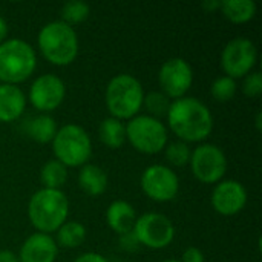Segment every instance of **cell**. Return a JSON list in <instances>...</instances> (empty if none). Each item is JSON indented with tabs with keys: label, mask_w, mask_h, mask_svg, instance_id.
I'll use <instances>...</instances> for the list:
<instances>
[{
	"label": "cell",
	"mask_w": 262,
	"mask_h": 262,
	"mask_svg": "<svg viewBox=\"0 0 262 262\" xmlns=\"http://www.w3.org/2000/svg\"><path fill=\"white\" fill-rule=\"evenodd\" d=\"M144 100V92L141 83L130 74L115 75L106 88V106L117 120L134 118Z\"/></svg>",
	"instance_id": "obj_4"
},
{
	"label": "cell",
	"mask_w": 262,
	"mask_h": 262,
	"mask_svg": "<svg viewBox=\"0 0 262 262\" xmlns=\"http://www.w3.org/2000/svg\"><path fill=\"white\" fill-rule=\"evenodd\" d=\"M164 262H181V261H177V259H167V261Z\"/></svg>",
	"instance_id": "obj_36"
},
{
	"label": "cell",
	"mask_w": 262,
	"mask_h": 262,
	"mask_svg": "<svg viewBox=\"0 0 262 262\" xmlns=\"http://www.w3.org/2000/svg\"><path fill=\"white\" fill-rule=\"evenodd\" d=\"M114 262H121V261H114Z\"/></svg>",
	"instance_id": "obj_37"
},
{
	"label": "cell",
	"mask_w": 262,
	"mask_h": 262,
	"mask_svg": "<svg viewBox=\"0 0 262 262\" xmlns=\"http://www.w3.org/2000/svg\"><path fill=\"white\" fill-rule=\"evenodd\" d=\"M38 48L43 57L55 64H71L78 54V37L72 26L57 20L46 23L38 32Z\"/></svg>",
	"instance_id": "obj_3"
},
{
	"label": "cell",
	"mask_w": 262,
	"mask_h": 262,
	"mask_svg": "<svg viewBox=\"0 0 262 262\" xmlns=\"http://www.w3.org/2000/svg\"><path fill=\"white\" fill-rule=\"evenodd\" d=\"M243 92L250 97V98H256L262 94V74L261 72H250L244 77V83H243Z\"/></svg>",
	"instance_id": "obj_28"
},
{
	"label": "cell",
	"mask_w": 262,
	"mask_h": 262,
	"mask_svg": "<svg viewBox=\"0 0 262 262\" xmlns=\"http://www.w3.org/2000/svg\"><path fill=\"white\" fill-rule=\"evenodd\" d=\"M221 12L233 23H247L256 14L253 0H221Z\"/></svg>",
	"instance_id": "obj_21"
},
{
	"label": "cell",
	"mask_w": 262,
	"mask_h": 262,
	"mask_svg": "<svg viewBox=\"0 0 262 262\" xmlns=\"http://www.w3.org/2000/svg\"><path fill=\"white\" fill-rule=\"evenodd\" d=\"M137 241L149 249H164L175 238L172 221L161 213H144L137 218L132 229Z\"/></svg>",
	"instance_id": "obj_8"
},
{
	"label": "cell",
	"mask_w": 262,
	"mask_h": 262,
	"mask_svg": "<svg viewBox=\"0 0 262 262\" xmlns=\"http://www.w3.org/2000/svg\"><path fill=\"white\" fill-rule=\"evenodd\" d=\"M181 262H204V255L196 247H189L183 252Z\"/></svg>",
	"instance_id": "obj_29"
},
{
	"label": "cell",
	"mask_w": 262,
	"mask_h": 262,
	"mask_svg": "<svg viewBox=\"0 0 262 262\" xmlns=\"http://www.w3.org/2000/svg\"><path fill=\"white\" fill-rule=\"evenodd\" d=\"M0 262H18V258L9 250H0Z\"/></svg>",
	"instance_id": "obj_32"
},
{
	"label": "cell",
	"mask_w": 262,
	"mask_h": 262,
	"mask_svg": "<svg viewBox=\"0 0 262 262\" xmlns=\"http://www.w3.org/2000/svg\"><path fill=\"white\" fill-rule=\"evenodd\" d=\"M203 8L209 12L215 11V9H220L221 8V0H206L203 3Z\"/></svg>",
	"instance_id": "obj_33"
},
{
	"label": "cell",
	"mask_w": 262,
	"mask_h": 262,
	"mask_svg": "<svg viewBox=\"0 0 262 262\" xmlns=\"http://www.w3.org/2000/svg\"><path fill=\"white\" fill-rule=\"evenodd\" d=\"M120 236H121V238H120V244L123 246L124 250H135V247L140 244V243L137 241L134 232H127V233L120 235Z\"/></svg>",
	"instance_id": "obj_30"
},
{
	"label": "cell",
	"mask_w": 262,
	"mask_h": 262,
	"mask_svg": "<svg viewBox=\"0 0 262 262\" xmlns=\"http://www.w3.org/2000/svg\"><path fill=\"white\" fill-rule=\"evenodd\" d=\"M190 167L196 180L204 184L220 183L227 170L226 154L215 144H201L190 155Z\"/></svg>",
	"instance_id": "obj_9"
},
{
	"label": "cell",
	"mask_w": 262,
	"mask_h": 262,
	"mask_svg": "<svg viewBox=\"0 0 262 262\" xmlns=\"http://www.w3.org/2000/svg\"><path fill=\"white\" fill-rule=\"evenodd\" d=\"M91 14V8L83 0H71L61 6V21L71 25H77L84 21Z\"/></svg>",
	"instance_id": "obj_24"
},
{
	"label": "cell",
	"mask_w": 262,
	"mask_h": 262,
	"mask_svg": "<svg viewBox=\"0 0 262 262\" xmlns=\"http://www.w3.org/2000/svg\"><path fill=\"white\" fill-rule=\"evenodd\" d=\"M258 58V51L249 38L236 37L230 40L221 54V66L227 77L243 78L253 69Z\"/></svg>",
	"instance_id": "obj_10"
},
{
	"label": "cell",
	"mask_w": 262,
	"mask_h": 262,
	"mask_svg": "<svg viewBox=\"0 0 262 262\" xmlns=\"http://www.w3.org/2000/svg\"><path fill=\"white\" fill-rule=\"evenodd\" d=\"M37 66L35 51L20 38H9L0 43V80L6 84H17L28 80Z\"/></svg>",
	"instance_id": "obj_5"
},
{
	"label": "cell",
	"mask_w": 262,
	"mask_h": 262,
	"mask_svg": "<svg viewBox=\"0 0 262 262\" xmlns=\"http://www.w3.org/2000/svg\"><path fill=\"white\" fill-rule=\"evenodd\" d=\"M166 117L172 132L184 143L203 141L213 130V117L209 107L193 97L173 100Z\"/></svg>",
	"instance_id": "obj_1"
},
{
	"label": "cell",
	"mask_w": 262,
	"mask_h": 262,
	"mask_svg": "<svg viewBox=\"0 0 262 262\" xmlns=\"http://www.w3.org/2000/svg\"><path fill=\"white\" fill-rule=\"evenodd\" d=\"M86 239V229L77 221H66L57 230L55 244L64 249H75L81 246Z\"/></svg>",
	"instance_id": "obj_22"
},
{
	"label": "cell",
	"mask_w": 262,
	"mask_h": 262,
	"mask_svg": "<svg viewBox=\"0 0 262 262\" xmlns=\"http://www.w3.org/2000/svg\"><path fill=\"white\" fill-rule=\"evenodd\" d=\"M69 215V201L61 190L40 189L37 190L28 204V216L32 226L40 233L57 232L61 224L66 223Z\"/></svg>",
	"instance_id": "obj_2"
},
{
	"label": "cell",
	"mask_w": 262,
	"mask_h": 262,
	"mask_svg": "<svg viewBox=\"0 0 262 262\" xmlns=\"http://www.w3.org/2000/svg\"><path fill=\"white\" fill-rule=\"evenodd\" d=\"M256 126H258V129H261V114H258V117H256Z\"/></svg>",
	"instance_id": "obj_35"
},
{
	"label": "cell",
	"mask_w": 262,
	"mask_h": 262,
	"mask_svg": "<svg viewBox=\"0 0 262 262\" xmlns=\"http://www.w3.org/2000/svg\"><path fill=\"white\" fill-rule=\"evenodd\" d=\"M78 184L86 195L98 196L107 189V175L95 164H84L78 172Z\"/></svg>",
	"instance_id": "obj_18"
},
{
	"label": "cell",
	"mask_w": 262,
	"mask_h": 262,
	"mask_svg": "<svg viewBox=\"0 0 262 262\" xmlns=\"http://www.w3.org/2000/svg\"><path fill=\"white\" fill-rule=\"evenodd\" d=\"M141 189L154 201L167 203L177 196L180 190V180L172 169L163 164H154L143 172Z\"/></svg>",
	"instance_id": "obj_11"
},
{
	"label": "cell",
	"mask_w": 262,
	"mask_h": 262,
	"mask_svg": "<svg viewBox=\"0 0 262 262\" xmlns=\"http://www.w3.org/2000/svg\"><path fill=\"white\" fill-rule=\"evenodd\" d=\"M64 95V83L54 74H43L37 77L29 88V101L41 112H51L57 109L63 103Z\"/></svg>",
	"instance_id": "obj_13"
},
{
	"label": "cell",
	"mask_w": 262,
	"mask_h": 262,
	"mask_svg": "<svg viewBox=\"0 0 262 262\" xmlns=\"http://www.w3.org/2000/svg\"><path fill=\"white\" fill-rule=\"evenodd\" d=\"M6 34H8V25H6L5 18L0 15V43H3V41H5Z\"/></svg>",
	"instance_id": "obj_34"
},
{
	"label": "cell",
	"mask_w": 262,
	"mask_h": 262,
	"mask_svg": "<svg viewBox=\"0 0 262 262\" xmlns=\"http://www.w3.org/2000/svg\"><path fill=\"white\" fill-rule=\"evenodd\" d=\"M57 123L52 117L41 114L26 121V134L37 143H49L57 134Z\"/></svg>",
	"instance_id": "obj_19"
},
{
	"label": "cell",
	"mask_w": 262,
	"mask_h": 262,
	"mask_svg": "<svg viewBox=\"0 0 262 262\" xmlns=\"http://www.w3.org/2000/svg\"><path fill=\"white\" fill-rule=\"evenodd\" d=\"M58 246L54 238L46 233H34L23 243L18 255V262H54Z\"/></svg>",
	"instance_id": "obj_15"
},
{
	"label": "cell",
	"mask_w": 262,
	"mask_h": 262,
	"mask_svg": "<svg viewBox=\"0 0 262 262\" xmlns=\"http://www.w3.org/2000/svg\"><path fill=\"white\" fill-rule=\"evenodd\" d=\"M126 140L143 154H158L166 147L167 130L150 115H135L126 126Z\"/></svg>",
	"instance_id": "obj_7"
},
{
	"label": "cell",
	"mask_w": 262,
	"mask_h": 262,
	"mask_svg": "<svg viewBox=\"0 0 262 262\" xmlns=\"http://www.w3.org/2000/svg\"><path fill=\"white\" fill-rule=\"evenodd\" d=\"M55 160L66 167H77L88 163L92 154V144L88 132L77 124L60 127L52 140Z\"/></svg>",
	"instance_id": "obj_6"
},
{
	"label": "cell",
	"mask_w": 262,
	"mask_h": 262,
	"mask_svg": "<svg viewBox=\"0 0 262 262\" xmlns=\"http://www.w3.org/2000/svg\"><path fill=\"white\" fill-rule=\"evenodd\" d=\"M190 149H189V144L184 143V141H175V143H170L167 147H166V158L170 164L177 166V167H181V166H186L189 161H190Z\"/></svg>",
	"instance_id": "obj_27"
},
{
	"label": "cell",
	"mask_w": 262,
	"mask_h": 262,
	"mask_svg": "<svg viewBox=\"0 0 262 262\" xmlns=\"http://www.w3.org/2000/svg\"><path fill=\"white\" fill-rule=\"evenodd\" d=\"M40 180L45 186V189H55L60 190V187L68 180V170L66 166L61 164L58 160H49L43 164L40 170Z\"/></svg>",
	"instance_id": "obj_23"
},
{
	"label": "cell",
	"mask_w": 262,
	"mask_h": 262,
	"mask_svg": "<svg viewBox=\"0 0 262 262\" xmlns=\"http://www.w3.org/2000/svg\"><path fill=\"white\" fill-rule=\"evenodd\" d=\"M26 107V97L15 84H0V121H15Z\"/></svg>",
	"instance_id": "obj_16"
},
{
	"label": "cell",
	"mask_w": 262,
	"mask_h": 262,
	"mask_svg": "<svg viewBox=\"0 0 262 262\" xmlns=\"http://www.w3.org/2000/svg\"><path fill=\"white\" fill-rule=\"evenodd\" d=\"M170 103L172 101L163 92H150V94L144 95V100H143V104H146L147 111L152 114L150 117H154V118L167 115Z\"/></svg>",
	"instance_id": "obj_26"
},
{
	"label": "cell",
	"mask_w": 262,
	"mask_h": 262,
	"mask_svg": "<svg viewBox=\"0 0 262 262\" xmlns=\"http://www.w3.org/2000/svg\"><path fill=\"white\" fill-rule=\"evenodd\" d=\"M74 262H107V259L104 256H101L100 253H95V252H88V253H83L80 255Z\"/></svg>",
	"instance_id": "obj_31"
},
{
	"label": "cell",
	"mask_w": 262,
	"mask_h": 262,
	"mask_svg": "<svg viewBox=\"0 0 262 262\" xmlns=\"http://www.w3.org/2000/svg\"><path fill=\"white\" fill-rule=\"evenodd\" d=\"M106 220H107L109 227L115 233L124 235L127 232H132V229L135 226V221H137V213H135V209L129 203H126V201H114L107 207Z\"/></svg>",
	"instance_id": "obj_17"
},
{
	"label": "cell",
	"mask_w": 262,
	"mask_h": 262,
	"mask_svg": "<svg viewBox=\"0 0 262 262\" xmlns=\"http://www.w3.org/2000/svg\"><path fill=\"white\" fill-rule=\"evenodd\" d=\"M100 141L109 149H120L126 143V126L117 118H104L98 127Z\"/></svg>",
	"instance_id": "obj_20"
},
{
	"label": "cell",
	"mask_w": 262,
	"mask_h": 262,
	"mask_svg": "<svg viewBox=\"0 0 262 262\" xmlns=\"http://www.w3.org/2000/svg\"><path fill=\"white\" fill-rule=\"evenodd\" d=\"M236 81L227 75H223V77H218L213 83H212V88H210V92L213 95V98L216 101H221V103H226V101H230L235 94H236Z\"/></svg>",
	"instance_id": "obj_25"
},
{
	"label": "cell",
	"mask_w": 262,
	"mask_h": 262,
	"mask_svg": "<svg viewBox=\"0 0 262 262\" xmlns=\"http://www.w3.org/2000/svg\"><path fill=\"white\" fill-rule=\"evenodd\" d=\"M247 203V190L246 187L235 180L220 181L212 193V206L213 209L224 215L232 216L239 213Z\"/></svg>",
	"instance_id": "obj_14"
},
{
	"label": "cell",
	"mask_w": 262,
	"mask_h": 262,
	"mask_svg": "<svg viewBox=\"0 0 262 262\" xmlns=\"http://www.w3.org/2000/svg\"><path fill=\"white\" fill-rule=\"evenodd\" d=\"M158 81L163 94L167 98H183L190 89L193 81V72L190 64L180 57L170 58L163 63L158 72Z\"/></svg>",
	"instance_id": "obj_12"
}]
</instances>
